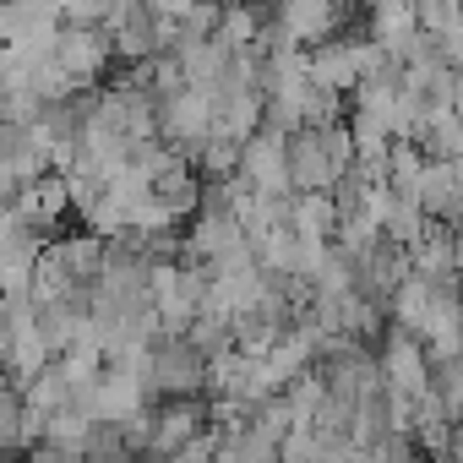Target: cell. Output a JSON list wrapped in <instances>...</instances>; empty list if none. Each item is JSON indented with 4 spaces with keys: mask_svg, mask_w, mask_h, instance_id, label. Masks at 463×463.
<instances>
[{
    "mask_svg": "<svg viewBox=\"0 0 463 463\" xmlns=\"http://www.w3.org/2000/svg\"><path fill=\"white\" fill-rule=\"evenodd\" d=\"M289 185L295 196H311V191H338V169L327 164L317 131H295L289 137Z\"/></svg>",
    "mask_w": 463,
    "mask_h": 463,
    "instance_id": "obj_6",
    "label": "cell"
},
{
    "mask_svg": "<svg viewBox=\"0 0 463 463\" xmlns=\"http://www.w3.org/2000/svg\"><path fill=\"white\" fill-rule=\"evenodd\" d=\"M88 436H93V420L71 403V409H55L50 420H44V447H55V452H71V458H82L88 463Z\"/></svg>",
    "mask_w": 463,
    "mask_h": 463,
    "instance_id": "obj_8",
    "label": "cell"
},
{
    "mask_svg": "<svg viewBox=\"0 0 463 463\" xmlns=\"http://www.w3.org/2000/svg\"><path fill=\"white\" fill-rule=\"evenodd\" d=\"M436 300H441V289L409 273V279L398 284V295H392V322H398V333L420 338V333H425V322H430V311H436Z\"/></svg>",
    "mask_w": 463,
    "mask_h": 463,
    "instance_id": "obj_7",
    "label": "cell"
},
{
    "mask_svg": "<svg viewBox=\"0 0 463 463\" xmlns=\"http://www.w3.org/2000/svg\"><path fill=\"white\" fill-rule=\"evenodd\" d=\"M376 365H382V392H387V398H425V392H430V365H425L420 338L392 333Z\"/></svg>",
    "mask_w": 463,
    "mask_h": 463,
    "instance_id": "obj_5",
    "label": "cell"
},
{
    "mask_svg": "<svg viewBox=\"0 0 463 463\" xmlns=\"http://www.w3.org/2000/svg\"><path fill=\"white\" fill-rule=\"evenodd\" d=\"M142 387L147 392H164V398H196L207 387V354L191 338H158L153 354H147Z\"/></svg>",
    "mask_w": 463,
    "mask_h": 463,
    "instance_id": "obj_1",
    "label": "cell"
},
{
    "mask_svg": "<svg viewBox=\"0 0 463 463\" xmlns=\"http://www.w3.org/2000/svg\"><path fill=\"white\" fill-rule=\"evenodd\" d=\"M452 169H458V196H463V158H458V164H452Z\"/></svg>",
    "mask_w": 463,
    "mask_h": 463,
    "instance_id": "obj_12",
    "label": "cell"
},
{
    "mask_svg": "<svg viewBox=\"0 0 463 463\" xmlns=\"http://www.w3.org/2000/svg\"><path fill=\"white\" fill-rule=\"evenodd\" d=\"M436 403L452 420V430H463V354L436 365Z\"/></svg>",
    "mask_w": 463,
    "mask_h": 463,
    "instance_id": "obj_9",
    "label": "cell"
},
{
    "mask_svg": "<svg viewBox=\"0 0 463 463\" xmlns=\"http://www.w3.org/2000/svg\"><path fill=\"white\" fill-rule=\"evenodd\" d=\"M28 463H82L71 452H55V447H28Z\"/></svg>",
    "mask_w": 463,
    "mask_h": 463,
    "instance_id": "obj_11",
    "label": "cell"
},
{
    "mask_svg": "<svg viewBox=\"0 0 463 463\" xmlns=\"http://www.w3.org/2000/svg\"><path fill=\"white\" fill-rule=\"evenodd\" d=\"M158 137L191 164L196 153H202V142L213 137V99L207 93H175V99H164L158 104Z\"/></svg>",
    "mask_w": 463,
    "mask_h": 463,
    "instance_id": "obj_3",
    "label": "cell"
},
{
    "mask_svg": "<svg viewBox=\"0 0 463 463\" xmlns=\"http://www.w3.org/2000/svg\"><path fill=\"white\" fill-rule=\"evenodd\" d=\"M241 180L257 196H295V185H289V137L257 131L241 153Z\"/></svg>",
    "mask_w": 463,
    "mask_h": 463,
    "instance_id": "obj_4",
    "label": "cell"
},
{
    "mask_svg": "<svg viewBox=\"0 0 463 463\" xmlns=\"http://www.w3.org/2000/svg\"><path fill=\"white\" fill-rule=\"evenodd\" d=\"M317 458H322V441H317L311 425H295V430L279 441V463H317Z\"/></svg>",
    "mask_w": 463,
    "mask_h": 463,
    "instance_id": "obj_10",
    "label": "cell"
},
{
    "mask_svg": "<svg viewBox=\"0 0 463 463\" xmlns=\"http://www.w3.org/2000/svg\"><path fill=\"white\" fill-rule=\"evenodd\" d=\"M202 430H207V403H196V398H164L158 409H147V458L169 463Z\"/></svg>",
    "mask_w": 463,
    "mask_h": 463,
    "instance_id": "obj_2",
    "label": "cell"
}]
</instances>
